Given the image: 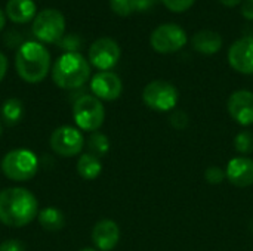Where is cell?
I'll use <instances>...</instances> for the list:
<instances>
[{"mask_svg":"<svg viewBox=\"0 0 253 251\" xmlns=\"http://www.w3.org/2000/svg\"><path fill=\"white\" fill-rule=\"evenodd\" d=\"M39 215V203L25 188H6L0 191V222L9 228H24Z\"/></svg>","mask_w":253,"mask_h":251,"instance_id":"cell-1","label":"cell"},{"mask_svg":"<svg viewBox=\"0 0 253 251\" xmlns=\"http://www.w3.org/2000/svg\"><path fill=\"white\" fill-rule=\"evenodd\" d=\"M18 75L27 83H40L46 78L50 68L49 50L37 41H25L19 46L15 56Z\"/></svg>","mask_w":253,"mask_h":251,"instance_id":"cell-2","label":"cell"},{"mask_svg":"<svg viewBox=\"0 0 253 251\" xmlns=\"http://www.w3.org/2000/svg\"><path fill=\"white\" fill-rule=\"evenodd\" d=\"M90 77V64L79 52H65L52 67V80L61 89H79Z\"/></svg>","mask_w":253,"mask_h":251,"instance_id":"cell-3","label":"cell"},{"mask_svg":"<svg viewBox=\"0 0 253 251\" xmlns=\"http://www.w3.org/2000/svg\"><path fill=\"white\" fill-rule=\"evenodd\" d=\"M3 175L13 182H27L33 179L39 170L37 155L25 148L9 151L1 160Z\"/></svg>","mask_w":253,"mask_h":251,"instance_id":"cell-4","label":"cell"},{"mask_svg":"<svg viewBox=\"0 0 253 251\" xmlns=\"http://www.w3.org/2000/svg\"><path fill=\"white\" fill-rule=\"evenodd\" d=\"M73 118L80 130L93 133L104 124V105L98 98L92 95H83L73 105Z\"/></svg>","mask_w":253,"mask_h":251,"instance_id":"cell-5","label":"cell"},{"mask_svg":"<svg viewBox=\"0 0 253 251\" xmlns=\"http://www.w3.org/2000/svg\"><path fill=\"white\" fill-rule=\"evenodd\" d=\"M65 31V18L58 9H43L33 22V34L42 43H58Z\"/></svg>","mask_w":253,"mask_h":251,"instance_id":"cell-6","label":"cell"},{"mask_svg":"<svg viewBox=\"0 0 253 251\" xmlns=\"http://www.w3.org/2000/svg\"><path fill=\"white\" fill-rule=\"evenodd\" d=\"M179 99V93L176 87L165 80H154L148 83L142 90V101L144 104L160 112L170 111L176 107Z\"/></svg>","mask_w":253,"mask_h":251,"instance_id":"cell-7","label":"cell"},{"mask_svg":"<svg viewBox=\"0 0 253 251\" xmlns=\"http://www.w3.org/2000/svg\"><path fill=\"white\" fill-rule=\"evenodd\" d=\"M150 43L159 53H175L187 44V34L176 24H163L151 33Z\"/></svg>","mask_w":253,"mask_h":251,"instance_id":"cell-8","label":"cell"},{"mask_svg":"<svg viewBox=\"0 0 253 251\" xmlns=\"http://www.w3.org/2000/svg\"><path fill=\"white\" fill-rule=\"evenodd\" d=\"M49 143L52 151L59 157H74L82 152L84 146V138L80 129L61 126L52 132Z\"/></svg>","mask_w":253,"mask_h":251,"instance_id":"cell-9","label":"cell"},{"mask_svg":"<svg viewBox=\"0 0 253 251\" xmlns=\"http://www.w3.org/2000/svg\"><path fill=\"white\" fill-rule=\"evenodd\" d=\"M120 46L110 37L95 40L89 47V64L101 71H110L120 59Z\"/></svg>","mask_w":253,"mask_h":251,"instance_id":"cell-10","label":"cell"},{"mask_svg":"<svg viewBox=\"0 0 253 251\" xmlns=\"http://www.w3.org/2000/svg\"><path fill=\"white\" fill-rule=\"evenodd\" d=\"M90 90L99 101H116L122 95L123 83L117 74L111 71H101L92 77Z\"/></svg>","mask_w":253,"mask_h":251,"instance_id":"cell-11","label":"cell"},{"mask_svg":"<svg viewBox=\"0 0 253 251\" xmlns=\"http://www.w3.org/2000/svg\"><path fill=\"white\" fill-rule=\"evenodd\" d=\"M228 62L242 74H253V37H242L231 44Z\"/></svg>","mask_w":253,"mask_h":251,"instance_id":"cell-12","label":"cell"},{"mask_svg":"<svg viewBox=\"0 0 253 251\" xmlns=\"http://www.w3.org/2000/svg\"><path fill=\"white\" fill-rule=\"evenodd\" d=\"M228 112L231 118L242 124H253V93L249 90H237L228 99Z\"/></svg>","mask_w":253,"mask_h":251,"instance_id":"cell-13","label":"cell"},{"mask_svg":"<svg viewBox=\"0 0 253 251\" xmlns=\"http://www.w3.org/2000/svg\"><path fill=\"white\" fill-rule=\"evenodd\" d=\"M120 240V229L114 220H99L92 231L93 246L101 251H111L116 249Z\"/></svg>","mask_w":253,"mask_h":251,"instance_id":"cell-14","label":"cell"},{"mask_svg":"<svg viewBox=\"0 0 253 251\" xmlns=\"http://www.w3.org/2000/svg\"><path fill=\"white\" fill-rule=\"evenodd\" d=\"M227 179L239 186V188H248L253 185V160L248 157H236L230 160L225 170Z\"/></svg>","mask_w":253,"mask_h":251,"instance_id":"cell-15","label":"cell"},{"mask_svg":"<svg viewBox=\"0 0 253 251\" xmlns=\"http://www.w3.org/2000/svg\"><path fill=\"white\" fill-rule=\"evenodd\" d=\"M194 50L203 55H215L222 47V37L212 30H200L191 37Z\"/></svg>","mask_w":253,"mask_h":251,"instance_id":"cell-16","label":"cell"},{"mask_svg":"<svg viewBox=\"0 0 253 251\" xmlns=\"http://www.w3.org/2000/svg\"><path fill=\"white\" fill-rule=\"evenodd\" d=\"M6 15L12 22L25 24L36 15V3L33 0H7Z\"/></svg>","mask_w":253,"mask_h":251,"instance_id":"cell-17","label":"cell"},{"mask_svg":"<svg viewBox=\"0 0 253 251\" xmlns=\"http://www.w3.org/2000/svg\"><path fill=\"white\" fill-rule=\"evenodd\" d=\"M37 220H39L40 226L49 232L61 231L65 225L64 213L56 207H46V209L40 210L37 215Z\"/></svg>","mask_w":253,"mask_h":251,"instance_id":"cell-18","label":"cell"},{"mask_svg":"<svg viewBox=\"0 0 253 251\" xmlns=\"http://www.w3.org/2000/svg\"><path fill=\"white\" fill-rule=\"evenodd\" d=\"M102 170V164L98 157L86 152L82 154L77 160V173L84 180H95Z\"/></svg>","mask_w":253,"mask_h":251,"instance_id":"cell-19","label":"cell"},{"mask_svg":"<svg viewBox=\"0 0 253 251\" xmlns=\"http://www.w3.org/2000/svg\"><path fill=\"white\" fill-rule=\"evenodd\" d=\"M1 120L6 126H16L24 115V105L16 98H9L1 105Z\"/></svg>","mask_w":253,"mask_h":251,"instance_id":"cell-20","label":"cell"},{"mask_svg":"<svg viewBox=\"0 0 253 251\" xmlns=\"http://www.w3.org/2000/svg\"><path fill=\"white\" fill-rule=\"evenodd\" d=\"M87 149H89V154H92L98 158L104 157L110 151V141L104 133L93 132L87 139Z\"/></svg>","mask_w":253,"mask_h":251,"instance_id":"cell-21","label":"cell"},{"mask_svg":"<svg viewBox=\"0 0 253 251\" xmlns=\"http://www.w3.org/2000/svg\"><path fill=\"white\" fill-rule=\"evenodd\" d=\"M234 148L239 154L249 155L253 152V135L249 130L240 132L234 139Z\"/></svg>","mask_w":253,"mask_h":251,"instance_id":"cell-22","label":"cell"},{"mask_svg":"<svg viewBox=\"0 0 253 251\" xmlns=\"http://www.w3.org/2000/svg\"><path fill=\"white\" fill-rule=\"evenodd\" d=\"M111 10L120 16H127L138 9V0H110Z\"/></svg>","mask_w":253,"mask_h":251,"instance_id":"cell-23","label":"cell"},{"mask_svg":"<svg viewBox=\"0 0 253 251\" xmlns=\"http://www.w3.org/2000/svg\"><path fill=\"white\" fill-rule=\"evenodd\" d=\"M196 0H162V3L172 12H185L188 10Z\"/></svg>","mask_w":253,"mask_h":251,"instance_id":"cell-24","label":"cell"},{"mask_svg":"<svg viewBox=\"0 0 253 251\" xmlns=\"http://www.w3.org/2000/svg\"><path fill=\"white\" fill-rule=\"evenodd\" d=\"M205 178L209 183L212 185H218L221 183L227 176H225V172L221 169V167H216V166H211L206 172H205Z\"/></svg>","mask_w":253,"mask_h":251,"instance_id":"cell-25","label":"cell"},{"mask_svg":"<svg viewBox=\"0 0 253 251\" xmlns=\"http://www.w3.org/2000/svg\"><path fill=\"white\" fill-rule=\"evenodd\" d=\"M58 43H59V46H61L62 49H65L67 52H77V49H79V47H80V44H82L80 38H79V37H76V36H67V37H62Z\"/></svg>","mask_w":253,"mask_h":251,"instance_id":"cell-26","label":"cell"},{"mask_svg":"<svg viewBox=\"0 0 253 251\" xmlns=\"http://www.w3.org/2000/svg\"><path fill=\"white\" fill-rule=\"evenodd\" d=\"M170 124L176 129V130H182L187 127L188 124V115L184 111H175L170 115Z\"/></svg>","mask_w":253,"mask_h":251,"instance_id":"cell-27","label":"cell"},{"mask_svg":"<svg viewBox=\"0 0 253 251\" xmlns=\"http://www.w3.org/2000/svg\"><path fill=\"white\" fill-rule=\"evenodd\" d=\"M0 251H25V244L18 240H6L0 244Z\"/></svg>","mask_w":253,"mask_h":251,"instance_id":"cell-28","label":"cell"},{"mask_svg":"<svg viewBox=\"0 0 253 251\" xmlns=\"http://www.w3.org/2000/svg\"><path fill=\"white\" fill-rule=\"evenodd\" d=\"M242 15L246 19L253 21V0H243V3H242Z\"/></svg>","mask_w":253,"mask_h":251,"instance_id":"cell-29","label":"cell"},{"mask_svg":"<svg viewBox=\"0 0 253 251\" xmlns=\"http://www.w3.org/2000/svg\"><path fill=\"white\" fill-rule=\"evenodd\" d=\"M159 0H138V9L136 10H148L151 9Z\"/></svg>","mask_w":253,"mask_h":251,"instance_id":"cell-30","label":"cell"},{"mask_svg":"<svg viewBox=\"0 0 253 251\" xmlns=\"http://www.w3.org/2000/svg\"><path fill=\"white\" fill-rule=\"evenodd\" d=\"M6 71H7V58L4 56V53L0 52V81L4 78Z\"/></svg>","mask_w":253,"mask_h":251,"instance_id":"cell-31","label":"cell"},{"mask_svg":"<svg viewBox=\"0 0 253 251\" xmlns=\"http://www.w3.org/2000/svg\"><path fill=\"white\" fill-rule=\"evenodd\" d=\"M219 1L227 7H234V6H239L240 3H243V0H219Z\"/></svg>","mask_w":253,"mask_h":251,"instance_id":"cell-32","label":"cell"},{"mask_svg":"<svg viewBox=\"0 0 253 251\" xmlns=\"http://www.w3.org/2000/svg\"><path fill=\"white\" fill-rule=\"evenodd\" d=\"M4 24H6V16H4V13H3V10L0 9V31L3 30V27H4Z\"/></svg>","mask_w":253,"mask_h":251,"instance_id":"cell-33","label":"cell"},{"mask_svg":"<svg viewBox=\"0 0 253 251\" xmlns=\"http://www.w3.org/2000/svg\"><path fill=\"white\" fill-rule=\"evenodd\" d=\"M79 251H96L95 249H90V247H86V249H82V250Z\"/></svg>","mask_w":253,"mask_h":251,"instance_id":"cell-34","label":"cell"},{"mask_svg":"<svg viewBox=\"0 0 253 251\" xmlns=\"http://www.w3.org/2000/svg\"><path fill=\"white\" fill-rule=\"evenodd\" d=\"M0 135H1V124H0Z\"/></svg>","mask_w":253,"mask_h":251,"instance_id":"cell-35","label":"cell"}]
</instances>
